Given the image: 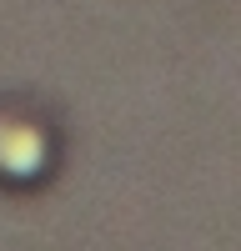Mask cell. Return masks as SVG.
<instances>
[{
  "label": "cell",
  "instance_id": "1",
  "mask_svg": "<svg viewBox=\"0 0 241 251\" xmlns=\"http://www.w3.org/2000/svg\"><path fill=\"white\" fill-rule=\"evenodd\" d=\"M50 156L46 126L40 121H20V116H0V176L5 181H25L35 176Z\"/></svg>",
  "mask_w": 241,
  "mask_h": 251
}]
</instances>
